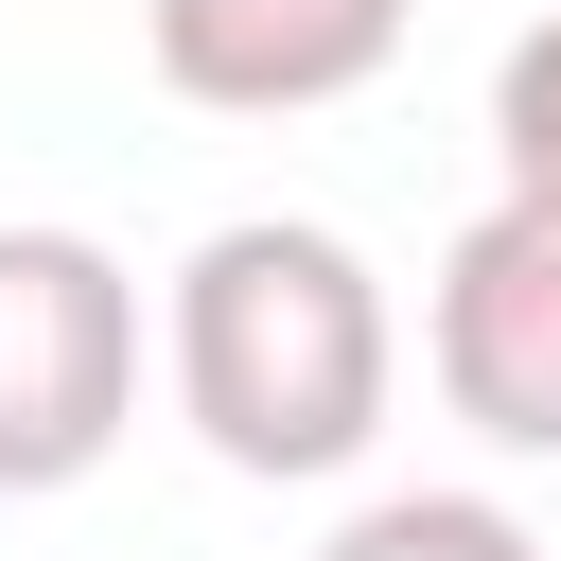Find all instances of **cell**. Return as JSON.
Wrapping results in <instances>:
<instances>
[{"mask_svg": "<svg viewBox=\"0 0 561 561\" xmlns=\"http://www.w3.org/2000/svg\"><path fill=\"white\" fill-rule=\"evenodd\" d=\"M158 386H175V421L210 438V473L316 491V473H351V456L386 438V403H403V316H386V280H368L351 228H316V210H228V228H193V263L158 280Z\"/></svg>", "mask_w": 561, "mask_h": 561, "instance_id": "6da1fadb", "label": "cell"}, {"mask_svg": "<svg viewBox=\"0 0 561 561\" xmlns=\"http://www.w3.org/2000/svg\"><path fill=\"white\" fill-rule=\"evenodd\" d=\"M140 438V280L88 228H0V508L88 491Z\"/></svg>", "mask_w": 561, "mask_h": 561, "instance_id": "7a4b0ae2", "label": "cell"}, {"mask_svg": "<svg viewBox=\"0 0 561 561\" xmlns=\"http://www.w3.org/2000/svg\"><path fill=\"white\" fill-rule=\"evenodd\" d=\"M421 368L491 456H561V210H473L421 280Z\"/></svg>", "mask_w": 561, "mask_h": 561, "instance_id": "3957f363", "label": "cell"}, {"mask_svg": "<svg viewBox=\"0 0 561 561\" xmlns=\"http://www.w3.org/2000/svg\"><path fill=\"white\" fill-rule=\"evenodd\" d=\"M421 0H140V70L210 123H316L403 70Z\"/></svg>", "mask_w": 561, "mask_h": 561, "instance_id": "277c9868", "label": "cell"}, {"mask_svg": "<svg viewBox=\"0 0 561 561\" xmlns=\"http://www.w3.org/2000/svg\"><path fill=\"white\" fill-rule=\"evenodd\" d=\"M316 561H543V526L508 491H368Z\"/></svg>", "mask_w": 561, "mask_h": 561, "instance_id": "5b68a950", "label": "cell"}, {"mask_svg": "<svg viewBox=\"0 0 561 561\" xmlns=\"http://www.w3.org/2000/svg\"><path fill=\"white\" fill-rule=\"evenodd\" d=\"M491 193L508 210H561V0L491 53Z\"/></svg>", "mask_w": 561, "mask_h": 561, "instance_id": "8992f818", "label": "cell"}]
</instances>
